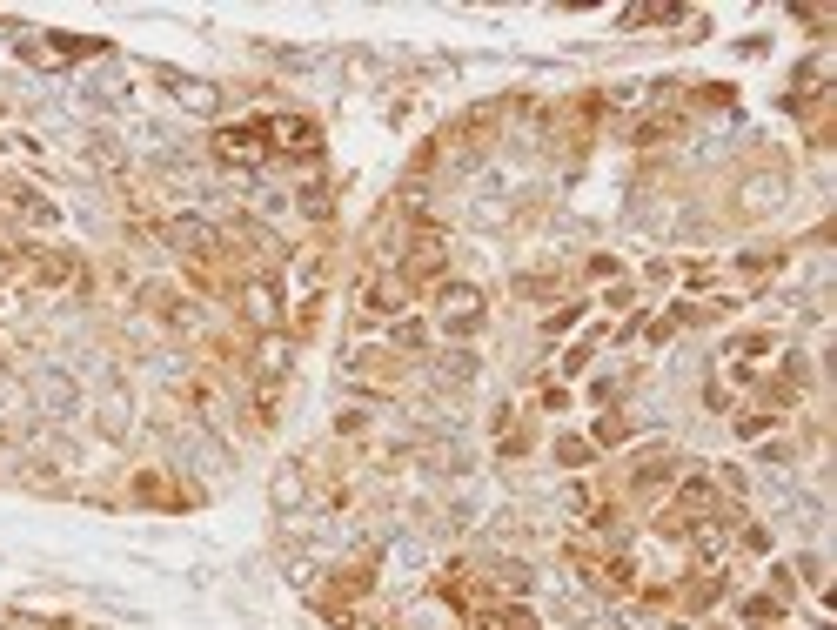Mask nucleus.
I'll use <instances>...</instances> for the list:
<instances>
[{"label":"nucleus","mask_w":837,"mask_h":630,"mask_svg":"<svg viewBox=\"0 0 837 630\" xmlns=\"http://www.w3.org/2000/svg\"><path fill=\"white\" fill-rule=\"evenodd\" d=\"M362 309L369 315H402L409 309V282H402V275H375L369 289H362Z\"/></svg>","instance_id":"0eeeda50"},{"label":"nucleus","mask_w":837,"mask_h":630,"mask_svg":"<svg viewBox=\"0 0 837 630\" xmlns=\"http://www.w3.org/2000/svg\"><path fill=\"white\" fill-rule=\"evenodd\" d=\"M771 423H784V416H777V409H764V403H750V409H737V416H730V429H737V436H764Z\"/></svg>","instance_id":"ddd939ff"},{"label":"nucleus","mask_w":837,"mask_h":630,"mask_svg":"<svg viewBox=\"0 0 837 630\" xmlns=\"http://www.w3.org/2000/svg\"><path fill=\"white\" fill-rule=\"evenodd\" d=\"M429 302H436V315H442V329H449V336H476V329L489 322V315H483V295L469 289V282H449V275L429 289Z\"/></svg>","instance_id":"f257e3e1"},{"label":"nucleus","mask_w":837,"mask_h":630,"mask_svg":"<svg viewBox=\"0 0 837 630\" xmlns=\"http://www.w3.org/2000/svg\"><path fill=\"white\" fill-rule=\"evenodd\" d=\"M288 356H295V336H288V329H268V336L255 342V376H262V389H275L288 376Z\"/></svg>","instance_id":"39448f33"},{"label":"nucleus","mask_w":837,"mask_h":630,"mask_svg":"<svg viewBox=\"0 0 837 630\" xmlns=\"http://www.w3.org/2000/svg\"><path fill=\"white\" fill-rule=\"evenodd\" d=\"M268 141H282V155H295V161H315V155H322V128H315V121H302V114L268 121Z\"/></svg>","instance_id":"20e7f679"},{"label":"nucleus","mask_w":837,"mask_h":630,"mask_svg":"<svg viewBox=\"0 0 837 630\" xmlns=\"http://www.w3.org/2000/svg\"><path fill=\"white\" fill-rule=\"evenodd\" d=\"M134 496H141V503H168V510H181V503H195V490H181V483H168L161 470H141V476H134Z\"/></svg>","instance_id":"6e6552de"},{"label":"nucleus","mask_w":837,"mask_h":630,"mask_svg":"<svg viewBox=\"0 0 837 630\" xmlns=\"http://www.w3.org/2000/svg\"><path fill=\"white\" fill-rule=\"evenodd\" d=\"M757 463H764V470H791L797 450H791V443H764V450H757Z\"/></svg>","instance_id":"6ab92c4d"},{"label":"nucleus","mask_w":837,"mask_h":630,"mask_svg":"<svg viewBox=\"0 0 837 630\" xmlns=\"http://www.w3.org/2000/svg\"><path fill=\"white\" fill-rule=\"evenodd\" d=\"M784 195H791V181H784V175H750L744 188H737V202H744V215H771V208L784 202Z\"/></svg>","instance_id":"423d86ee"},{"label":"nucleus","mask_w":837,"mask_h":630,"mask_svg":"<svg viewBox=\"0 0 837 630\" xmlns=\"http://www.w3.org/2000/svg\"><path fill=\"white\" fill-rule=\"evenodd\" d=\"M242 302H248V322H275V302H282V289H275V282H268V275H255V282H248L242 289Z\"/></svg>","instance_id":"1a4fd4ad"},{"label":"nucleus","mask_w":837,"mask_h":630,"mask_svg":"<svg viewBox=\"0 0 837 630\" xmlns=\"http://www.w3.org/2000/svg\"><path fill=\"white\" fill-rule=\"evenodd\" d=\"M215 161L221 168H262L268 161V121H248V128H215Z\"/></svg>","instance_id":"f03ea898"},{"label":"nucleus","mask_w":837,"mask_h":630,"mask_svg":"<svg viewBox=\"0 0 837 630\" xmlns=\"http://www.w3.org/2000/svg\"><path fill=\"white\" fill-rule=\"evenodd\" d=\"M630 436H637L630 416H603V423L590 429V450H617V443H630Z\"/></svg>","instance_id":"9b49d317"},{"label":"nucleus","mask_w":837,"mask_h":630,"mask_svg":"<svg viewBox=\"0 0 837 630\" xmlns=\"http://www.w3.org/2000/svg\"><path fill=\"white\" fill-rule=\"evenodd\" d=\"M389 349H429V322H416V315H409V322H396V329H389Z\"/></svg>","instance_id":"2eb2a0df"},{"label":"nucleus","mask_w":837,"mask_h":630,"mask_svg":"<svg viewBox=\"0 0 837 630\" xmlns=\"http://www.w3.org/2000/svg\"><path fill=\"white\" fill-rule=\"evenodd\" d=\"M737 269L750 275V282H757V275H771V269H784V255H777V248H750V255H737Z\"/></svg>","instance_id":"f3484780"},{"label":"nucleus","mask_w":837,"mask_h":630,"mask_svg":"<svg viewBox=\"0 0 837 630\" xmlns=\"http://www.w3.org/2000/svg\"><path fill=\"white\" fill-rule=\"evenodd\" d=\"M41 403L54 409V416H74V383H67V376H41Z\"/></svg>","instance_id":"4468645a"},{"label":"nucleus","mask_w":837,"mask_h":630,"mask_svg":"<svg viewBox=\"0 0 837 630\" xmlns=\"http://www.w3.org/2000/svg\"><path fill=\"white\" fill-rule=\"evenodd\" d=\"M349 383H362V389H396L402 383V356H396V349H355V356H349Z\"/></svg>","instance_id":"7ed1b4c3"},{"label":"nucleus","mask_w":837,"mask_h":630,"mask_svg":"<svg viewBox=\"0 0 837 630\" xmlns=\"http://www.w3.org/2000/svg\"><path fill=\"white\" fill-rule=\"evenodd\" d=\"M576 322H583V302H556V315L543 322V336H570Z\"/></svg>","instance_id":"a211bd4d"},{"label":"nucleus","mask_w":837,"mask_h":630,"mask_svg":"<svg viewBox=\"0 0 837 630\" xmlns=\"http://www.w3.org/2000/svg\"><path fill=\"white\" fill-rule=\"evenodd\" d=\"M442 383H476V349H442Z\"/></svg>","instance_id":"f8f14e48"},{"label":"nucleus","mask_w":837,"mask_h":630,"mask_svg":"<svg viewBox=\"0 0 837 630\" xmlns=\"http://www.w3.org/2000/svg\"><path fill=\"white\" fill-rule=\"evenodd\" d=\"M590 436H556V463H563V470H583V463H590Z\"/></svg>","instance_id":"dca6fc26"},{"label":"nucleus","mask_w":837,"mask_h":630,"mask_svg":"<svg viewBox=\"0 0 837 630\" xmlns=\"http://www.w3.org/2000/svg\"><path fill=\"white\" fill-rule=\"evenodd\" d=\"M590 349H596V342H576L570 356H563V376H576V369H590Z\"/></svg>","instance_id":"aec40b11"},{"label":"nucleus","mask_w":837,"mask_h":630,"mask_svg":"<svg viewBox=\"0 0 837 630\" xmlns=\"http://www.w3.org/2000/svg\"><path fill=\"white\" fill-rule=\"evenodd\" d=\"M74 275H81L74 255H41V262H34V282H41V289H61V282H74Z\"/></svg>","instance_id":"9d476101"}]
</instances>
